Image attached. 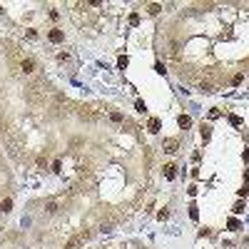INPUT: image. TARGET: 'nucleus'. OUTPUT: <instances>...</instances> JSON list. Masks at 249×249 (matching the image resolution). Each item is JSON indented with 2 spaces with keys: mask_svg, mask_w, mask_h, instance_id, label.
<instances>
[{
  "mask_svg": "<svg viewBox=\"0 0 249 249\" xmlns=\"http://www.w3.org/2000/svg\"><path fill=\"white\" fill-rule=\"evenodd\" d=\"M164 147H167V152H177V140H167Z\"/></svg>",
  "mask_w": 249,
  "mask_h": 249,
  "instance_id": "nucleus-1",
  "label": "nucleus"
},
{
  "mask_svg": "<svg viewBox=\"0 0 249 249\" xmlns=\"http://www.w3.org/2000/svg\"><path fill=\"white\" fill-rule=\"evenodd\" d=\"M164 172H167V177H175V167H172V164H167Z\"/></svg>",
  "mask_w": 249,
  "mask_h": 249,
  "instance_id": "nucleus-3",
  "label": "nucleus"
},
{
  "mask_svg": "<svg viewBox=\"0 0 249 249\" xmlns=\"http://www.w3.org/2000/svg\"><path fill=\"white\" fill-rule=\"evenodd\" d=\"M179 125L182 127H189V117H179Z\"/></svg>",
  "mask_w": 249,
  "mask_h": 249,
  "instance_id": "nucleus-4",
  "label": "nucleus"
},
{
  "mask_svg": "<svg viewBox=\"0 0 249 249\" xmlns=\"http://www.w3.org/2000/svg\"><path fill=\"white\" fill-rule=\"evenodd\" d=\"M50 40L60 43V40H62V32H60V30H52V32H50Z\"/></svg>",
  "mask_w": 249,
  "mask_h": 249,
  "instance_id": "nucleus-2",
  "label": "nucleus"
}]
</instances>
